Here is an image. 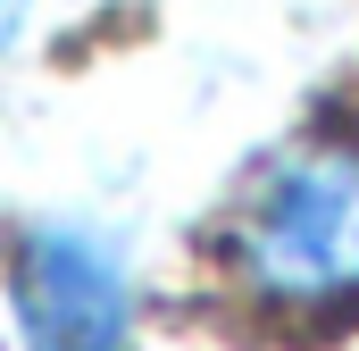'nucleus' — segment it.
Returning <instances> with one entry per match:
<instances>
[{
  "label": "nucleus",
  "instance_id": "7ed1b4c3",
  "mask_svg": "<svg viewBox=\"0 0 359 351\" xmlns=\"http://www.w3.org/2000/svg\"><path fill=\"white\" fill-rule=\"evenodd\" d=\"M17 8H25V0H0V42L17 34Z\"/></svg>",
  "mask_w": 359,
  "mask_h": 351
},
{
  "label": "nucleus",
  "instance_id": "f03ea898",
  "mask_svg": "<svg viewBox=\"0 0 359 351\" xmlns=\"http://www.w3.org/2000/svg\"><path fill=\"white\" fill-rule=\"evenodd\" d=\"M17 318L34 351H126V267L92 234H34L17 260Z\"/></svg>",
  "mask_w": 359,
  "mask_h": 351
},
{
  "label": "nucleus",
  "instance_id": "f257e3e1",
  "mask_svg": "<svg viewBox=\"0 0 359 351\" xmlns=\"http://www.w3.org/2000/svg\"><path fill=\"white\" fill-rule=\"evenodd\" d=\"M234 267L251 293L318 310V301H351L359 293V151L326 143L301 151L251 192L243 226H234Z\"/></svg>",
  "mask_w": 359,
  "mask_h": 351
}]
</instances>
